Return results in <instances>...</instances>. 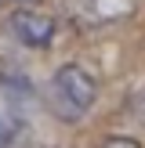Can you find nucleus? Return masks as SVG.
Returning a JSON list of instances; mask_svg holds the SVG:
<instances>
[{
    "label": "nucleus",
    "mask_w": 145,
    "mask_h": 148,
    "mask_svg": "<svg viewBox=\"0 0 145 148\" xmlns=\"http://www.w3.org/2000/svg\"><path fill=\"white\" fill-rule=\"evenodd\" d=\"M7 29H11V36L18 43H26V47H51V40H55V18L44 11H29V7H22V11H14L11 18H7Z\"/></svg>",
    "instance_id": "f03ea898"
},
{
    "label": "nucleus",
    "mask_w": 145,
    "mask_h": 148,
    "mask_svg": "<svg viewBox=\"0 0 145 148\" xmlns=\"http://www.w3.org/2000/svg\"><path fill=\"white\" fill-rule=\"evenodd\" d=\"M29 4H36V0H0V7H29Z\"/></svg>",
    "instance_id": "423d86ee"
},
{
    "label": "nucleus",
    "mask_w": 145,
    "mask_h": 148,
    "mask_svg": "<svg viewBox=\"0 0 145 148\" xmlns=\"http://www.w3.org/2000/svg\"><path fill=\"white\" fill-rule=\"evenodd\" d=\"M102 148H142L138 141H130V137H105Z\"/></svg>",
    "instance_id": "20e7f679"
},
{
    "label": "nucleus",
    "mask_w": 145,
    "mask_h": 148,
    "mask_svg": "<svg viewBox=\"0 0 145 148\" xmlns=\"http://www.w3.org/2000/svg\"><path fill=\"white\" fill-rule=\"evenodd\" d=\"M130 105H134V112H138V116H145V83H142V90L134 94V101H130Z\"/></svg>",
    "instance_id": "39448f33"
},
{
    "label": "nucleus",
    "mask_w": 145,
    "mask_h": 148,
    "mask_svg": "<svg viewBox=\"0 0 145 148\" xmlns=\"http://www.w3.org/2000/svg\"><path fill=\"white\" fill-rule=\"evenodd\" d=\"M18 134H22V123H14V119H0V148H11Z\"/></svg>",
    "instance_id": "7ed1b4c3"
},
{
    "label": "nucleus",
    "mask_w": 145,
    "mask_h": 148,
    "mask_svg": "<svg viewBox=\"0 0 145 148\" xmlns=\"http://www.w3.org/2000/svg\"><path fill=\"white\" fill-rule=\"evenodd\" d=\"M94 101H98V83L84 65H62L47 83V105L65 123H80Z\"/></svg>",
    "instance_id": "f257e3e1"
}]
</instances>
